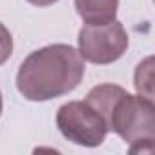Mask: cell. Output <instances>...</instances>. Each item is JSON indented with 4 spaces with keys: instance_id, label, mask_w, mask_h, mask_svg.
<instances>
[{
    "instance_id": "obj_1",
    "label": "cell",
    "mask_w": 155,
    "mask_h": 155,
    "mask_svg": "<svg viewBox=\"0 0 155 155\" xmlns=\"http://www.w3.org/2000/svg\"><path fill=\"white\" fill-rule=\"evenodd\" d=\"M86 66L79 49L49 44L29 53L17 71V90L31 102H46L71 93L82 82Z\"/></svg>"
},
{
    "instance_id": "obj_2",
    "label": "cell",
    "mask_w": 155,
    "mask_h": 155,
    "mask_svg": "<svg viewBox=\"0 0 155 155\" xmlns=\"http://www.w3.org/2000/svg\"><path fill=\"white\" fill-rule=\"evenodd\" d=\"M57 128L64 139L84 148H97L108 135L102 115L86 101H69L57 110Z\"/></svg>"
},
{
    "instance_id": "obj_3",
    "label": "cell",
    "mask_w": 155,
    "mask_h": 155,
    "mask_svg": "<svg viewBox=\"0 0 155 155\" xmlns=\"http://www.w3.org/2000/svg\"><path fill=\"white\" fill-rule=\"evenodd\" d=\"M108 130L131 144L142 139H155V104L142 95L124 93L113 106Z\"/></svg>"
},
{
    "instance_id": "obj_4",
    "label": "cell",
    "mask_w": 155,
    "mask_h": 155,
    "mask_svg": "<svg viewBox=\"0 0 155 155\" xmlns=\"http://www.w3.org/2000/svg\"><path fill=\"white\" fill-rule=\"evenodd\" d=\"M79 53L84 60L99 66L117 62L130 46V37L124 26L119 20L101 24V26H84L79 31Z\"/></svg>"
},
{
    "instance_id": "obj_5",
    "label": "cell",
    "mask_w": 155,
    "mask_h": 155,
    "mask_svg": "<svg viewBox=\"0 0 155 155\" xmlns=\"http://www.w3.org/2000/svg\"><path fill=\"white\" fill-rule=\"evenodd\" d=\"M77 15L88 26H101L117 20L119 0H75Z\"/></svg>"
},
{
    "instance_id": "obj_6",
    "label": "cell",
    "mask_w": 155,
    "mask_h": 155,
    "mask_svg": "<svg viewBox=\"0 0 155 155\" xmlns=\"http://www.w3.org/2000/svg\"><path fill=\"white\" fill-rule=\"evenodd\" d=\"M133 84L139 95L153 101V58L151 57H146L135 68Z\"/></svg>"
},
{
    "instance_id": "obj_7",
    "label": "cell",
    "mask_w": 155,
    "mask_h": 155,
    "mask_svg": "<svg viewBox=\"0 0 155 155\" xmlns=\"http://www.w3.org/2000/svg\"><path fill=\"white\" fill-rule=\"evenodd\" d=\"M13 55V35L0 22V66H4Z\"/></svg>"
},
{
    "instance_id": "obj_8",
    "label": "cell",
    "mask_w": 155,
    "mask_h": 155,
    "mask_svg": "<svg viewBox=\"0 0 155 155\" xmlns=\"http://www.w3.org/2000/svg\"><path fill=\"white\" fill-rule=\"evenodd\" d=\"M26 2H29L31 6H37V8H48V6L57 4L58 0H26Z\"/></svg>"
},
{
    "instance_id": "obj_9",
    "label": "cell",
    "mask_w": 155,
    "mask_h": 155,
    "mask_svg": "<svg viewBox=\"0 0 155 155\" xmlns=\"http://www.w3.org/2000/svg\"><path fill=\"white\" fill-rule=\"evenodd\" d=\"M2 108H4V104H2V93H0V115H2Z\"/></svg>"
}]
</instances>
